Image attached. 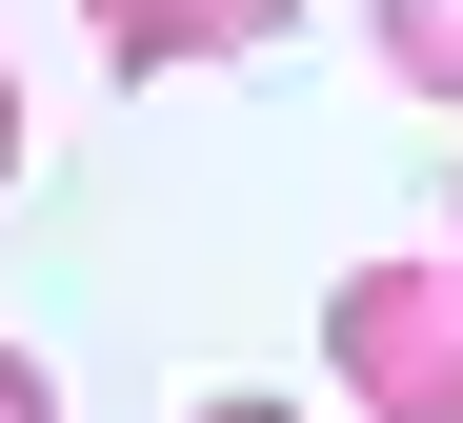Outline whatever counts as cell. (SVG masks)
Masks as SVG:
<instances>
[{
    "label": "cell",
    "instance_id": "3957f363",
    "mask_svg": "<svg viewBox=\"0 0 463 423\" xmlns=\"http://www.w3.org/2000/svg\"><path fill=\"white\" fill-rule=\"evenodd\" d=\"M383 81H423V101H463V0H383Z\"/></svg>",
    "mask_w": 463,
    "mask_h": 423
},
{
    "label": "cell",
    "instance_id": "6da1fadb",
    "mask_svg": "<svg viewBox=\"0 0 463 423\" xmlns=\"http://www.w3.org/2000/svg\"><path fill=\"white\" fill-rule=\"evenodd\" d=\"M323 363H343L363 423H463V263H343Z\"/></svg>",
    "mask_w": 463,
    "mask_h": 423
},
{
    "label": "cell",
    "instance_id": "7a4b0ae2",
    "mask_svg": "<svg viewBox=\"0 0 463 423\" xmlns=\"http://www.w3.org/2000/svg\"><path fill=\"white\" fill-rule=\"evenodd\" d=\"M282 21H302V0H101V61L121 81H182V61H242Z\"/></svg>",
    "mask_w": 463,
    "mask_h": 423
},
{
    "label": "cell",
    "instance_id": "5b68a950",
    "mask_svg": "<svg viewBox=\"0 0 463 423\" xmlns=\"http://www.w3.org/2000/svg\"><path fill=\"white\" fill-rule=\"evenodd\" d=\"M182 423H302V403H262V383H222V403H182Z\"/></svg>",
    "mask_w": 463,
    "mask_h": 423
},
{
    "label": "cell",
    "instance_id": "277c9868",
    "mask_svg": "<svg viewBox=\"0 0 463 423\" xmlns=\"http://www.w3.org/2000/svg\"><path fill=\"white\" fill-rule=\"evenodd\" d=\"M0 423H61V383H41V363H21V343H0Z\"/></svg>",
    "mask_w": 463,
    "mask_h": 423
},
{
    "label": "cell",
    "instance_id": "8992f818",
    "mask_svg": "<svg viewBox=\"0 0 463 423\" xmlns=\"http://www.w3.org/2000/svg\"><path fill=\"white\" fill-rule=\"evenodd\" d=\"M0 182H21V61H0Z\"/></svg>",
    "mask_w": 463,
    "mask_h": 423
}]
</instances>
